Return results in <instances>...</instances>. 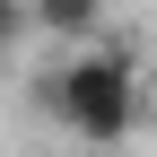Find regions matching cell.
Instances as JSON below:
<instances>
[{
	"mask_svg": "<svg viewBox=\"0 0 157 157\" xmlns=\"http://www.w3.org/2000/svg\"><path fill=\"white\" fill-rule=\"evenodd\" d=\"M44 113L70 131V140H96V148L131 140V131H140V61H131L122 44L61 52L52 78H44Z\"/></svg>",
	"mask_w": 157,
	"mask_h": 157,
	"instance_id": "obj_1",
	"label": "cell"
},
{
	"mask_svg": "<svg viewBox=\"0 0 157 157\" xmlns=\"http://www.w3.org/2000/svg\"><path fill=\"white\" fill-rule=\"evenodd\" d=\"M26 26H44L61 52L105 44V0H26Z\"/></svg>",
	"mask_w": 157,
	"mask_h": 157,
	"instance_id": "obj_2",
	"label": "cell"
}]
</instances>
